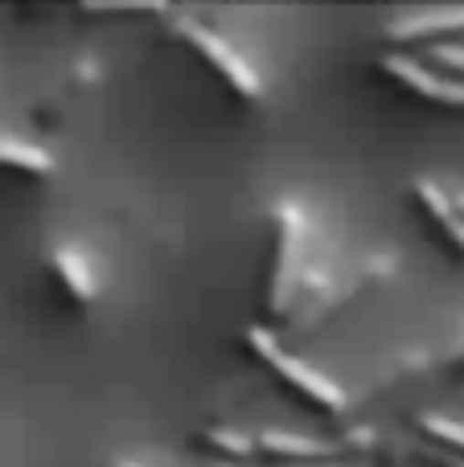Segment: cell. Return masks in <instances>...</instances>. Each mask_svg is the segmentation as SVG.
I'll return each mask as SVG.
<instances>
[{"mask_svg":"<svg viewBox=\"0 0 464 467\" xmlns=\"http://www.w3.org/2000/svg\"><path fill=\"white\" fill-rule=\"evenodd\" d=\"M309 279V213L296 202H276L268 210V254H263L259 304L268 320H288L301 304Z\"/></svg>","mask_w":464,"mask_h":467,"instance_id":"cell-1","label":"cell"},{"mask_svg":"<svg viewBox=\"0 0 464 467\" xmlns=\"http://www.w3.org/2000/svg\"><path fill=\"white\" fill-rule=\"evenodd\" d=\"M156 16L164 21V33L169 37H177L181 46L189 49V54H197L206 66H210L214 74L222 78V87L230 90V95L238 99V103H263V78H259V70H255L251 62H247V54L243 49H235L227 37H222L214 25H206L202 16H194V13H181V8H156Z\"/></svg>","mask_w":464,"mask_h":467,"instance_id":"cell-2","label":"cell"},{"mask_svg":"<svg viewBox=\"0 0 464 467\" xmlns=\"http://www.w3.org/2000/svg\"><path fill=\"white\" fill-rule=\"evenodd\" d=\"M247 348H251V353L259 357V361L268 365V369L276 373V378L284 381L288 389H296L304 402L317 406L321 414H333V419H342V414L353 410V394L342 386V381H333L329 373L312 369L309 361H301L296 353H288V348L279 345L276 332H268L263 324L247 328Z\"/></svg>","mask_w":464,"mask_h":467,"instance_id":"cell-3","label":"cell"},{"mask_svg":"<svg viewBox=\"0 0 464 467\" xmlns=\"http://www.w3.org/2000/svg\"><path fill=\"white\" fill-rule=\"evenodd\" d=\"M395 271H399V258L395 254H374V258H366L353 275H345L342 283L329 279L325 291H317L309 304H301L292 316H288V324H292L288 332H292V337H317L329 320L345 316L353 304H362L370 291H378L383 283H391Z\"/></svg>","mask_w":464,"mask_h":467,"instance_id":"cell-4","label":"cell"},{"mask_svg":"<svg viewBox=\"0 0 464 467\" xmlns=\"http://www.w3.org/2000/svg\"><path fill=\"white\" fill-rule=\"evenodd\" d=\"M103 78H107V62H99L95 54L70 57V62H66L54 78H46L37 90H33L29 119L37 123V128H46V131L49 128H62V119L70 115V107L79 103V99H87Z\"/></svg>","mask_w":464,"mask_h":467,"instance_id":"cell-5","label":"cell"},{"mask_svg":"<svg viewBox=\"0 0 464 467\" xmlns=\"http://www.w3.org/2000/svg\"><path fill=\"white\" fill-rule=\"evenodd\" d=\"M378 70H383L391 82L407 87L411 95L424 99V103L464 111V82L460 78H448V74H440V70H432L427 62L403 54V49H386V54H378Z\"/></svg>","mask_w":464,"mask_h":467,"instance_id":"cell-6","label":"cell"},{"mask_svg":"<svg viewBox=\"0 0 464 467\" xmlns=\"http://www.w3.org/2000/svg\"><path fill=\"white\" fill-rule=\"evenodd\" d=\"M448 37H464V5L457 8H419L383 25L386 46H448Z\"/></svg>","mask_w":464,"mask_h":467,"instance_id":"cell-7","label":"cell"},{"mask_svg":"<svg viewBox=\"0 0 464 467\" xmlns=\"http://www.w3.org/2000/svg\"><path fill=\"white\" fill-rule=\"evenodd\" d=\"M411 197H416V205H419V213H424L427 226L440 234L444 246L464 263V213L452 205L448 189L436 185L432 177H416L411 181Z\"/></svg>","mask_w":464,"mask_h":467,"instance_id":"cell-8","label":"cell"},{"mask_svg":"<svg viewBox=\"0 0 464 467\" xmlns=\"http://www.w3.org/2000/svg\"><path fill=\"white\" fill-rule=\"evenodd\" d=\"M49 275H54L58 291L66 296V304H74V307H95L99 304L103 283H99L95 266H90V258L82 254V250L54 246L49 250Z\"/></svg>","mask_w":464,"mask_h":467,"instance_id":"cell-9","label":"cell"},{"mask_svg":"<svg viewBox=\"0 0 464 467\" xmlns=\"http://www.w3.org/2000/svg\"><path fill=\"white\" fill-rule=\"evenodd\" d=\"M255 447H259V455H268V460L279 463H333V447H329V439H312V435H292V431H263V435H255Z\"/></svg>","mask_w":464,"mask_h":467,"instance_id":"cell-10","label":"cell"},{"mask_svg":"<svg viewBox=\"0 0 464 467\" xmlns=\"http://www.w3.org/2000/svg\"><path fill=\"white\" fill-rule=\"evenodd\" d=\"M427 373H432V353H424V348H411V353L391 357V361H386L383 369L370 378V386H362V398H366V402H378V398L395 394V389L411 386V381L427 378ZM362 398H353V406H358Z\"/></svg>","mask_w":464,"mask_h":467,"instance_id":"cell-11","label":"cell"},{"mask_svg":"<svg viewBox=\"0 0 464 467\" xmlns=\"http://www.w3.org/2000/svg\"><path fill=\"white\" fill-rule=\"evenodd\" d=\"M0 169L25 172V177H54L58 161L46 144L33 140H16V136H0Z\"/></svg>","mask_w":464,"mask_h":467,"instance_id":"cell-12","label":"cell"},{"mask_svg":"<svg viewBox=\"0 0 464 467\" xmlns=\"http://www.w3.org/2000/svg\"><path fill=\"white\" fill-rule=\"evenodd\" d=\"M202 447L214 455V460H255L259 455V447H255V435H247L243 427H210L202 435Z\"/></svg>","mask_w":464,"mask_h":467,"instance_id":"cell-13","label":"cell"},{"mask_svg":"<svg viewBox=\"0 0 464 467\" xmlns=\"http://www.w3.org/2000/svg\"><path fill=\"white\" fill-rule=\"evenodd\" d=\"M416 427L424 431L432 443H440V447H448V451H457L460 460H464V422L457 419H444V414H432V410H424V414H416Z\"/></svg>","mask_w":464,"mask_h":467,"instance_id":"cell-14","label":"cell"},{"mask_svg":"<svg viewBox=\"0 0 464 467\" xmlns=\"http://www.w3.org/2000/svg\"><path fill=\"white\" fill-rule=\"evenodd\" d=\"M427 66H440L448 78H460L464 82V46H457V41H448V46H432L427 49Z\"/></svg>","mask_w":464,"mask_h":467,"instance_id":"cell-15","label":"cell"},{"mask_svg":"<svg viewBox=\"0 0 464 467\" xmlns=\"http://www.w3.org/2000/svg\"><path fill=\"white\" fill-rule=\"evenodd\" d=\"M432 373H452V378H464V332L452 345H444L440 353H432Z\"/></svg>","mask_w":464,"mask_h":467,"instance_id":"cell-16","label":"cell"},{"mask_svg":"<svg viewBox=\"0 0 464 467\" xmlns=\"http://www.w3.org/2000/svg\"><path fill=\"white\" fill-rule=\"evenodd\" d=\"M279 467H342V463H279Z\"/></svg>","mask_w":464,"mask_h":467,"instance_id":"cell-17","label":"cell"},{"mask_svg":"<svg viewBox=\"0 0 464 467\" xmlns=\"http://www.w3.org/2000/svg\"><path fill=\"white\" fill-rule=\"evenodd\" d=\"M210 467H238V463H227V460H210Z\"/></svg>","mask_w":464,"mask_h":467,"instance_id":"cell-18","label":"cell"},{"mask_svg":"<svg viewBox=\"0 0 464 467\" xmlns=\"http://www.w3.org/2000/svg\"><path fill=\"white\" fill-rule=\"evenodd\" d=\"M115 467H144V463H115Z\"/></svg>","mask_w":464,"mask_h":467,"instance_id":"cell-19","label":"cell"}]
</instances>
